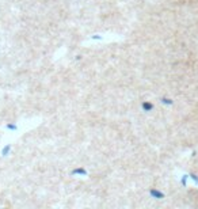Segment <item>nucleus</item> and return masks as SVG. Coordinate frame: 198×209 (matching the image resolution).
I'll return each mask as SVG.
<instances>
[{"mask_svg": "<svg viewBox=\"0 0 198 209\" xmlns=\"http://www.w3.org/2000/svg\"><path fill=\"white\" fill-rule=\"evenodd\" d=\"M72 174H73V175H81V176H86V175H87V171L84 170V168H75V170L72 171Z\"/></svg>", "mask_w": 198, "mask_h": 209, "instance_id": "obj_1", "label": "nucleus"}, {"mask_svg": "<svg viewBox=\"0 0 198 209\" xmlns=\"http://www.w3.org/2000/svg\"><path fill=\"white\" fill-rule=\"evenodd\" d=\"M152 103H149V102H144L142 103V109L145 110V111H149V110H152Z\"/></svg>", "mask_w": 198, "mask_h": 209, "instance_id": "obj_2", "label": "nucleus"}, {"mask_svg": "<svg viewBox=\"0 0 198 209\" xmlns=\"http://www.w3.org/2000/svg\"><path fill=\"white\" fill-rule=\"evenodd\" d=\"M10 151H11V146H10V144H7V146H5L4 148H3V151H2V155H3V156H7Z\"/></svg>", "mask_w": 198, "mask_h": 209, "instance_id": "obj_3", "label": "nucleus"}, {"mask_svg": "<svg viewBox=\"0 0 198 209\" xmlns=\"http://www.w3.org/2000/svg\"><path fill=\"white\" fill-rule=\"evenodd\" d=\"M151 194H152L153 197H163V194L159 193V191H156V190H151Z\"/></svg>", "mask_w": 198, "mask_h": 209, "instance_id": "obj_4", "label": "nucleus"}, {"mask_svg": "<svg viewBox=\"0 0 198 209\" xmlns=\"http://www.w3.org/2000/svg\"><path fill=\"white\" fill-rule=\"evenodd\" d=\"M7 129H10V130H16V125H15V124H8V125H7Z\"/></svg>", "mask_w": 198, "mask_h": 209, "instance_id": "obj_5", "label": "nucleus"}]
</instances>
